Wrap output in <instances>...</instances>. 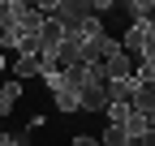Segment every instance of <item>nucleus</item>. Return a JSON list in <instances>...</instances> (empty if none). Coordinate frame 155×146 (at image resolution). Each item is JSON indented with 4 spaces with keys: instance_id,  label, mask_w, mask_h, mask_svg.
<instances>
[{
    "instance_id": "obj_19",
    "label": "nucleus",
    "mask_w": 155,
    "mask_h": 146,
    "mask_svg": "<svg viewBox=\"0 0 155 146\" xmlns=\"http://www.w3.org/2000/svg\"><path fill=\"white\" fill-rule=\"evenodd\" d=\"M129 146H138V142H129Z\"/></svg>"
},
{
    "instance_id": "obj_9",
    "label": "nucleus",
    "mask_w": 155,
    "mask_h": 146,
    "mask_svg": "<svg viewBox=\"0 0 155 146\" xmlns=\"http://www.w3.org/2000/svg\"><path fill=\"white\" fill-rule=\"evenodd\" d=\"M30 5H26V0H0V30H5V26H13L17 22V17H22Z\"/></svg>"
},
{
    "instance_id": "obj_8",
    "label": "nucleus",
    "mask_w": 155,
    "mask_h": 146,
    "mask_svg": "<svg viewBox=\"0 0 155 146\" xmlns=\"http://www.w3.org/2000/svg\"><path fill=\"white\" fill-rule=\"evenodd\" d=\"M134 86H138V78H116V82H108V103H129V99H134Z\"/></svg>"
},
{
    "instance_id": "obj_13",
    "label": "nucleus",
    "mask_w": 155,
    "mask_h": 146,
    "mask_svg": "<svg viewBox=\"0 0 155 146\" xmlns=\"http://www.w3.org/2000/svg\"><path fill=\"white\" fill-rule=\"evenodd\" d=\"M52 99H56V107H61V112H82V107H78V90H69V86L56 90Z\"/></svg>"
},
{
    "instance_id": "obj_2",
    "label": "nucleus",
    "mask_w": 155,
    "mask_h": 146,
    "mask_svg": "<svg viewBox=\"0 0 155 146\" xmlns=\"http://www.w3.org/2000/svg\"><path fill=\"white\" fill-rule=\"evenodd\" d=\"M121 52H125V56H151V52H155V17H151V22H134L129 30H125V39H121Z\"/></svg>"
},
{
    "instance_id": "obj_1",
    "label": "nucleus",
    "mask_w": 155,
    "mask_h": 146,
    "mask_svg": "<svg viewBox=\"0 0 155 146\" xmlns=\"http://www.w3.org/2000/svg\"><path fill=\"white\" fill-rule=\"evenodd\" d=\"M39 30H43V13L30 5L13 26L0 30V47H5V52H17V56H39Z\"/></svg>"
},
{
    "instance_id": "obj_18",
    "label": "nucleus",
    "mask_w": 155,
    "mask_h": 146,
    "mask_svg": "<svg viewBox=\"0 0 155 146\" xmlns=\"http://www.w3.org/2000/svg\"><path fill=\"white\" fill-rule=\"evenodd\" d=\"M0 69H5V52H0Z\"/></svg>"
},
{
    "instance_id": "obj_3",
    "label": "nucleus",
    "mask_w": 155,
    "mask_h": 146,
    "mask_svg": "<svg viewBox=\"0 0 155 146\" xmlns=\"http://www.w3.org/2000/svg\"><path fill=\"white\" fill-rule=\"evenodd\" d=\"M78 107H82V112H104L108 107V82H82Z\"/></svg>"
},
{
    "instance_id": "obj_12",
    "label": "nucleus",
    "mask_w": 155,
    "mask_h": 146,
    "mask_svg": "<svg viewBox=\"0 0 155 146\" xmlns=\"http://www.w3.org/2000/svg\"><path fill=\"white\" fill-rule=\"evenodd\" d=\"M125 133H129V142H142V138H147V116H142V112H129Z\"/></svg>"
},
{
    "instance_id": "obj_17",
    "label": "nucleus",
    "mask_w": 155,
    "mask_h": 146,
    "mask_svg": "<svg viewBox=\"0 0 155 146\" xmlns=\"http://www.w3.org/2000/svg\"><path fill=\"white\" fill-rule=\"evenodd\" d=\"M147 133H155V112H151V116H147Z\"/></svg>"
},
{
    "instance_id": "obj_6",
    "label": "nucleus",
    "mask_w": 155,
    "mask_h": 146,
    "mask_svg": "<svg viewBox=\"0 0 155 146\" xmlns=\"http://www.w3.org/2000/svg\"><path fill=\"white\" fill-rule=\"evenodd\" d=\"M129 107H134V112H142V116H151V112H155V86H151V82H138V86H134Z\"/></svg>"
},
{
    "instance_id": "obj_14",
    "label": "nucleus",
    "mask_w": 155,
    "mask_h": 146,
    "mask_svg": "<svg viewBox=\"0 0 155 146\" xmlns=\"http://www.w3.org/2000/svg\"><path fill=\"white\" fill-rule=\"evenodd\" d=\"M129 112H134L129 103H108V107H104V116H108V125H125V120H129Z\"/></svg>"
},
{
    "instance_id": "obj_15",
    "label": "nucleus",
    "mask_w": 155,
    "mask_h": 146,
    "mask_svg": "<svg viewBox=\"0 0 155 146\" xmlns=\"http://www.w3.org/2000/svg\"><path fill=\"white\" fill-rule=\"evenodd\" d=\"M0 146H26L22 133H0Z\"/></svg>"
},
{
    "instance_id": "obj_7",
    "label": "nucleus",
    "mask_w": 155,
    "mask_h": 146,
    "mask_svg": "<svg viewBox=\"0 0 155 146\" xmlns=\"http://www.w3.org/2000/svg\"><path fill=\"white\" fill-rule=\"evenodd\" d=\"M26 78H43L39 56H17V60H13V82H26Z\"/></svg>"
},
{
    "instance_id": "obj_16",
    "label": "nucleus",
    "mask_w": 155,
    "mask_h": 146,
    "mask_svg": "<svg viewBox=\"0 0 155 146\" xmlns=\"http://www.w3.org/2000/svg\"><path fill=\"white\" fill-rule=\"evenodd\" d=\"M73 146H99V138H73Z\"/></svg>"
},
{
    "instance_id": "obj_11",
    "label": "nucleus",
    "mask_w": 155,
    "mask_h": 146,
    "mask_svg": "<svg viewBox=\"0 0 155 146\" xmlns=\"http://www.w3.org/2000/svg\"><path fill=\"white\" fill-rule=\"evenodd\" d=\"M99 146H129V133H125V125H108V129L99 133Z\"/></svg>"
},
{
    "instance_id": "obj_4",
    "label": "nucleus",
    "mask_w": 155,
    "mask_h": 146,
    "mask_svg": "<svg viewBox=\"0 0 155 146\" xmlns=\"http://www.w3.org/2000/svg\"><path fill=\"white\" fill-rule=\"evenodd\" d=\"M69 39V30L56 22V17H43V30H39V52H61Z\"/></svg>"
},
{
    "instance_id": "obj_10",
    "label": "nucleus",
    "mask_w": 155,
    "mask_h": 146,
    "mask_svg": "<svg viewBox=\"0 0 155 146\" xmlns=\"http://www.w3.org/2000/svg\"><path fill=\"white\" fill-rule=\"evenodd\" d=\"M125 13H129V26H134V22H151L155 5H151V0H129V5H125Z\"/></svg>"
},
{
    "instance_id": "obj_5",
    "label": "nucleus",
    "mask_w": 155,
    "mask_h": 146,
    "mask_svg": "<svg viewBox=\"0 0 155 146\" xmlns=\"http://www.w3.org/2000/svg\"><path fill=\"white\" fill-rule=\"evenodd\" d=\"M104 73H108V82H116V78H134V65H129L125 52L116 47V52H108V56H104Z\"/></svg>"
}]
</instances>
